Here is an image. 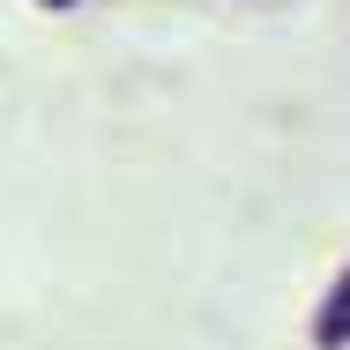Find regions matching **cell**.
I'll list each match as a JSON object with an SVG mask.
<instances>
[{"label":"cell","mask_w":350,"mask_h":350,"mask_svg":"<svg viewBox=\"0 0 350 350\" xmlns=\"http://www.w3.org/2000/svg\"><path fill=\"white\" fill-rule=\"evenodd\" d=\"M38 8H75V0H38Z\"/></svg>","instance_id":"2"},{"label":"cell","mask_w":350,"mask_h":350,"mask_svg":"<svg viewBox=\"0 0 350 350\" xmlns=\"http://www.w3.org/2000/svg\"><path fill=\"white\" fill-rule=\"evenodd\" d=\"M313 350H350V261L313 306Z\"/></svg>","instance_id":"1"}]
</instances>
